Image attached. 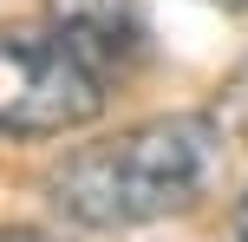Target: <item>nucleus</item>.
Wrapping results in <instances>:
<instances>
[{
  "label": "nucleus",
  "mask_w": 248,
  "mask_h": 242,
  "mask_svg": "<svg viewBox=\"0 0 248 242\" xmlns=\"http://www.w3.org/2000/svg\"><path fill=\"white\" fill-rule=\"evenodd\" d=\"M229 157V125L216 112H163L137 118L111 138L72 144L46 170V203L72 229H150V223L189 216L216 190Z\"/></svg>",
  "instance_id": "1"
},
{
  "label": "nucleus",
  "mask_w": 248,
  "mask_h": 242,
  "mask_svg": "<svg viewBox=\"0 0 248 242\" xmlns=\"http://www.w3.org/2000/svg\"><path fill=\"white\" fill-rule=\"evenodd\" d=\"M105 98H111V85L85 72L46 20L0 26V138L13 144L72 138V131L98 125Z\"/></svg>",
  "instance_id": "2"
},
{
  "label": "nucleus",
  "mask_w": 248,
  "mask_h": 242,
  "mask_svg": "<svg viewBox=\"0 0 248 242\" xmlns=\"http://www.w3.org/2000/svg\"><path fill=\"white\" fill-rule=\"evenodd\" d=\"M46 26L59 33V46L72 52L85 72L105 79V85L144 72L150 52H157L144 0H46Z\"/></svg>",
  "instance_id": "3"
},
{
  "label": "nucleus",
  "mask_w": 248,
  "mask_h": 242,
  "mask_svg": "<svg viewBox=\"0 0 248 242\" xmlns=\"http://www.w3.org/2000/svg\"><path fill=\"white\" fill-rule=\"evenodd\" d=\"M0 242H65L52 229H33V223H13V229H0Z\"/></svg>",
  "instance_id": "4"
},
{
  "label": "nucleus",
  "mask_w": 248,
  "mask_h": 242,
  "mask_svg": "<svg viewBox=\"0 0 248 242\" xmlns=\"http://www.w3.org/2000/svg\"><path fill=\"white\" fill-rule=\"evenodd\" d=\"M202 7H216V13H248V0H202Z\"/></svg>",
  "instance_id": "5"
},
{
  "label": "nucleus",
  "mask_w": 248,
  "mask_h": 242,
  "mask_svg": "<svg viewBox=\"0 0 248 242\" xmlns=\"http://www.w3.org/2000/svg\"><path fill=\"white\" fill-rule=\"evenodd\" d=\"M235 236H242V242H248V203H242V216H235Z\"/></svg>",
  "instance_id": "6"
}]
</instances>
